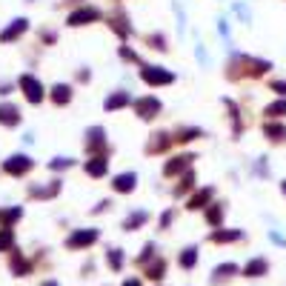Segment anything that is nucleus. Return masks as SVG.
<instances>
[{
    "instance_id": "1",
    "label": "nucleus",
    "mask_w": 286,
    "mask_h": 286,
    "mask_svg": "<svg viewBox=\"0 0 286 286\" xmlns=\"http://www.w3.org/2000/svg\"><path fill=\"white\" fill-rule=\"evenodd\" d=\"M275 69L272 60L266 57H255V55H243V52H235L232 49V57L226 60V78L229 80H243V78H266Z\"/></svg>"
},
{
    "instance_id": "2",
    "label": "nucleus",
    "mask_w": 286,
    "mask_h": 286,
    "mask_svg": "<svg viewBox=\"0 0 286 286\" xmlns=\"http://www.w3.org/2000/svg\"><path fill=\"white\" fill-rule=\"evenodd\" d=\"M17 89L23 92L26 103H32V106H37V103H43L49 97V89L43 86V80L37 78V75H32V72H23L20 78H17Z\"/></svg>"
},
{
    "instance_id": "3",
    "label": "nucleus",
    "mask_w": 286,
    "mask_h": 286,
    "mask_svg": "<svg viewBox=\"0 0 286 286\" xmlns=\"http://www.w3.org/2000/svg\"><path fill=\"white\" fill-rule=\"evenodd\" d=\"M83 149L86 155H106L109 152V137H106V129L103 126H89L83 132Z\"/></svg>"
},
{
    "instance_id": "4",
    "label": "nucleus",
    "mask_w": 286,
    "mask_h": 286,
    "mask_svg": "<svg viewBox=\"0 0 286 286\" xmlns=\"http://www.w3.org/2000/svg\"><path fill=\"white\" fill-rule=\"evenodd\" d=\"M103 17V11L97 9V6H75V9L69 11L66 17V26L69 29H80V26H92V23H97Z\"/></svg>"
},
{
    "instance_id": "5",
    "label": "nucleus",
    "mask_w": 286,
    "mask_h": 286,
    "mask_svg": "<svg viewBox=\"0 0 286 286\" xmlns=\"http://www.w3.org/2000/svg\"><path fill=\"white\" fill-rule=\"evenodd\" d=\"M132 109H135L137 120H155L160 112H163V103H160V97H155V95H143V97H135L132 100Z\"/></svg>"
},
{
    "instance_id": "6",
    "label": "nucleus",
    "mask_w": 286,
    "mask_h": 286,
    "mask_svg": "<svg viewBox=\"0 0 286 286\" xmlns=\"http://www.w3.org/2000/svg\"><path fill=\"white\" fill-rule=\"evenodd\" d=\"M140 80L152 86V89H160V86H172L175 83V72L166 66H143L140 69Z\"/></svg>"
},
{
    "instance_id": "7",
    "label": "nucleus",
    "mask_w": 286,
    "mask_h": 286,
    "mask_svg": "<svg viewBox=\"0 0 286 286\" xmlns=\"http://www.w3.org/2000/svg\"><path fill=\"white\" fill-rule=\"evenodd\" d=\"M34 169V160L26 155V152H14L9 158L3 160V172L11 175V178H23V175H29Z\"/></svg>"
},
{
    "instance_id": "8",
    "label": "nucleus",
    "mask_w": 286,
    "mask_h": 286,
    "mask_svg": "<svg viewBox=\"0 0 286 286\" xmlns=\"http://www.w3.org/2000/svg\"><path fill=\"white\" fill-rule=\"evenodd\" d=\"M192 160L194 155L192 152H181V155H172L166 163H163V178H181L183 172L192 169Z\"/></svg>"
},
{
    "instance_id": "9",
    "label": "nucleus",
    "mask_w": 286,
    "mask_h": 286,
    "mask_svg": "<svg viewBox=\"0 0 286 286\" xmlns=\"http://www.w3.org/2000/svg\"><path fill=\"white\" fill-rule=\"evenodd\" d=\"M20 123H23L20 106H17V103H11V100L0 103V126H3V129H17Z\"/></svg>"
},
{
    "instance_id": "10",
    "label": "nucleus",
    "mask_w": 286,
    "mask_h": 286,
    "mask_svg": "<svg viewBox=\"0 0 286 286\" xmlns=\"http://www.w3.org/2000/svg\"><path fill=\"white\" fill-rule=\"evenodd\" d=\"M261 132L272 146H284L286 143V120H263Z\"/></svg>"
},
{
    "instance_id": "11",
    "label": "nucleus",
    "mask_w": 286,
    "mask_h": 286,
    "mask_svg": "<svg viewBox=\"0 0 286 286\" xmlns=\"http://www.w3.org/2000/svg\"><path fill=\"white\" fill-rule=\"evenodd\" d=\"M132 92H126V89H114L109 92L106 97H103V109L106 112H120V109H126V106H132Z\"/></svg>"
},
{
    "instance_id": "12",
    "label": "nucleus",
    "mask_w": 286,
    "mask_h": 286,
    "mask_svg": "<svg viewBox=\"0 0 286 286\" xmlns=\"http://www.w3.org/2000/svg\"><path fill=\"white\" fill-rule=\"evenodd\" d=\"M26 32H29V17H14V20H9V26L0 32V43H14V40H20Z\"/></svg>"
},
{
    "instance_id": "13",
    "label": "nucleus",
    "mask_w": 286,
    "mask_h": 286,
    "mask_svg": "<svg viewBox=\"0 0 286 286\" xmlns=\"http://www.w3.org/2000/svg\"><path fill=\"white\" fill-rule=\"evenodd\" d=\"M172 143H175V140H172L169 132H152L146 140V146H143V152H146V155H163Z\"/></svg>"
},
{
    "instance_id": "14",
    "label": "nucleus",
    "mask_w": 286,
    "mask_h": 286,
    "mask_svg": "<svg viewBox=\"0 0 286 286\" xmlns=\"http://www.w3.org/2000/svg\"><path fill=\"white\" fill-rule=\"evenodd\" d=\"M83 172L89 178H106L109 175V155H92L86 163H83Z\"/></svg>"
},
{
    "instance_id": "15",
    "label": "nucleus",
    "mask_w": 286,
    "mask_h": 286,
    "mask_svg": "<svg viewBox=\"0 0 286 286\" xmlns=\"http://www.w3.org/2000/svg\"><path fill=\"white\" fill-rule=\"evenodd\" d=\"M97 238H100V232H97V229H78L75 235H69L66 246H69V249H83V246H92Z\"/></svg>"
},
{
    "instance_id": "16",
    "label": "nucleus",
    "mask_w": 286,
    "mask_h": 286,
    "mask_svg": "<svg viewBox=\"0 0 286 286\" xmlns=\"http://www.w3.org/2000/svg\"><path fill=\"white\" fill-rule=\"evenodd\" d=\"M215 200V186H203V189H197V192L186 200V209H192V212H200L206 206Z\"/></svg>"
},
{
    "instance_id": "17",
    "label": "nucleus",
    "mask_w": 286,
    "mask_h": 286,
    "mask_svg": "<svg viewBox=\"0 0 286 286\" xmlns=\"http://www.w3.org/2000/svg\"><path fill=\"white\" fill-rule=\"evenodd\" d=\"M112 189L117 194H129L137 189V172H120L112 178Z\"/></svg>"
},
{
    "instance_id": "18",
    "label": "nucleus",
    "mask_w": 286,
    "mask_h": 286,
    "mask_svg": "<svg viewBox=\"0 0 286 286\" xmlns=\"http://www.w3.org/2000/svg\"><path fill=\"white\" fill-rule=\"evenodd\" d=\"M72 97H75V86L72 83H55L49 89V100L55 103V106H69Z\"/></svg>"
},
{
    "instance_id": "19",
    "label": "nucleus",
    "mask_w": 286,
    "mask_h": 286,
    "mask_svg": "<svg viewBox=\"0 0 286 286\" xmlns=\"http://www.w3.org/2000/svg\"><path fill=\"white\" fill-rule=\"evenodd\" d=\"M106 26H109V29H112L117 37H123V40L129 37V34H132V23H129V17H126L123 11H114V14H109Z\"/></svg>"
},
{
    "instance_id": "20",
    "label": "nucleus",
    "mask_w": 286,
    "mask_h": 286,
    "mask_svg": "<svg viewBox=\"0 0 286 286\" xmlns=\"http://www.w3.org/2000/svg\"><path fill=\"white\" fill-rule=\"evenodd\" d=\"M60 189H63V181H60V178H55V181H49L46 186H43V183H40V186H29V197H40V200H49V197H55Z\"/></svg>"
},
{
    "instance_id": "21",
    "label": "nucleus",
    "mask_w": 286,
    "mask_h": 286,
    "mask_svg": "<svg viewBox=\"0 0 286 286\" xmlns=\"http://www.w3.org/2000/svg\"><path fill=\"white\" fill-rule=\"evenodd\" d=\"M197 137H203V129H200V126H178V129L172 132V140H175L178 146L192 143V140H197Z\"/></svg>"
},
{
    "instance_id": "22",
    "label": "nucleus",
    "mask_w": 286,
    "mask_h": 286,
    "mask_svg": "<svg viewBox=\"0 0 286 286\" xmlns=\"http://www.w3.org/2000/svg\"><path fill=\"white\" fill-rule=\"evenodd\" d=\"M203 212H206V223H209V226H215V229L223 226V217H226V203H217V200H212V203L206 206Z\"/></svg>"
},
{
    "instance_id": "23",
    "label": "nucleus",
    "mask_w": 286,
    "mask_h": 286,
    "mask_svg": "<svg viewBox=\"0 0 286 286\" xmlns=\"http://www.w3.org/2000/svg\"><path fill=\"white\" fill-rule=\"evenodd\" d=\"M223 106L229 109V120H232V135H235V140L240 137V132H243V117H240V106L232 97H223Z\"/></svg>"
},
{
    "instance_id": "24",
    "label": "nucleus",
    "mask_w": 286,
    "mask_h": 286,
    "mask_svg": "<svg viewBox=\"0 0 286 286\" xmlns=\"http://www.w3.org/2000/svg\"><path fill=\"white\" fill-rule=\"evenodd\" d=\"M263 117L266 120H286V97H275L263 106Z\"/></svg>"
},
{
    "instance_id": "25",
    "label": "nucleus",
    "mask_w": 286,
    "mask_h": 286,
    "mask_svg": "<svg viewBox=\"0 0 286 286\" xmlns=\"http://www.w3.org/2000/svg\"><path fill=\"white\" fill-rule=\"evenodd\" d=\"M240 272L246 275V278H263V275L269 272V261H266V258H252V261L243 263Z\"/></svg>"
},
{
    "instance_id": "26",
    "label": "nucleus",
    "mask_w": 286,
    "mask_h": 286,
    "mask_svg": "<svg viewBox=\"0 0 286 286\" xmlns=\"http://www.w3.org/2000/svg\"><path fill=\"white\" fill-rule=\"evenodd\" d=\"M143 223H149V212H146V209H135V212H129V215L123 217V229H126V232H135V229H140Z\"/></svg>"
},
{
    "instance_id": "27",
    "label": "nucleus",
    "mask_w": 286,
    "mask_h": 286,
    "mask_svg": "<svg viewBox=\"0 0 286 286\" xmlns=\"http://www.w3.org/2000/svg\"><path fill=\"white\" fill-rule=\"evenodd\" d=\"M240 238H243L240 229H215L212 232V243H235Z\"/></svg>"
},
{
    "instance_id": "28",
    "label": "nucleus",
    "mask_w": 286,
    "mask_h": 286,
    "mask_svg": "<svg viewBox=\"0 0 286 286\" xmlns=\"http://www.w3.org/2000/svg\"><path fill=\"white\" fill-rule=\"evenodd\" d=\"M192 189H194V172L189 169V172H183V175H181V181H178V186H175V197H178V194L192 192Z\"/></svg>"
},
{
    "instance_id": "29",
    "label": "nucleus",
    "mask_w": 286,
    "mask_h": 286,
    "mask_svg": "<svg viewBox=\"0 0 286 286\" xmlns=\"http://www.w3.org/2000/svg\"><path fill=\"white\" fill-rule=\"evenodd\" d=\"M146 43L152 46V49H158V52H169V40H166V34H163V32L146 34Z\"/></svg>"
},
{
    "instance_id": "30",
    "label": "nucleus",
    "mask_w": 286,
    "mask_h": 286,
    "mask_svg": "<svg viewBox=\"0 0 286 286\" xmlns=\"http://www.w3.org/2000/svg\"><path fill=\"white\" fill-rule=\"evenodd\" d=\"M178 263H181L183 269H192L194 263H197V246H186L181 252V258H178Z\"/></svg>"
},
{
    "instance_id": "31",
    "label": "nucleus",
    "mask_w": 286,
    "mask_h": 286,
    "mask_svg": "<svg viewBox=\"0 0 286 286\" xmlns=\"http://www.w3.org/2000/svg\"><path fill=\"white\" fill-rule=\"evenodd\" d=\"M232 11H235V17H238L243 26H249V23H252V11H249V6H246V3L235 0V3H232Z\"/></svg>"
},
{
    "instance_id": "32",
    "label": "nucleus",
    "mask_w": 286,
    "mask_h": 286,
    "mask_svg": "<svg viewBox=\"0 0 286 286\" xmlns=\"http://www.w3.org/2000/svg\"><path fill=\"white\" fill-rule=\"evenodd\" d=\"M215 23H217V34H220V37L226 40V46L232 49V26H229V17H223V14H220Z\"/></svg>"
},
{
    "instance_id": "33",
    "label": "nucleus",
    "mask_w": 286,
    "mask_h": 286,
    "mask_svg": "<svg viewBox=\"0 0 286 286\" xmlns=\"http://www.w3.org/2000/svg\"><path fill=\"white\" fill-rule=\"evenodd\" d=\"M252 175L255 178H269V158H255V163H252Z\"/></svg>"
},
{
    "instance_id": "34",
    "label": "nucleus",
    "mask_w": 286,
    "mask_h": 286,
    "mask_svg": "<svg viewBox=\"0 0 286 286\" xmlns=\"http://www.w3.org/2000/svg\"><path fill=\"white\" fill-rule=\"evenodd\" d=\"M29 269H32V266H29V261H26L23 255H14V258H11V272L17 275V278H23Z\"/></svg>"
},
{
    "instance_id": "35",
    "label": "nucleus",
    "mask_w": 286,
    "mask_h": 286,
    "mask_svg": "<svg viewBox=\"0 0 286 286\" xmlns=\"http://www.w3.org/2000/svg\"><path fill=\"white\" fill-rule=\"evenodd\" d=\"M11 246H14V232L11 226H3L0 229V252H9Z\"/></svg>"
},
{
    "instance_id": "36",
    "label": "nucleus",
    "mask_w": 286,
    "mask_h": 286,
    "mask_svg": "<svg viewBox=\"0 0 286 286\" xmlns=\"http://www.w3.org/2000/svg\"><path fill=\"white\" fill-rule=\"evenodd\" d=\"M117 55H120V60H123V63H140V55H137L132 46H126V43L117 49Z\"/></svg>"
},
{
    "instance_id": "37",
    "label": "nucleus",
    "mask_w": 286,
    "mask_h": 286,
    "mask_svg": "<svg viewBox=\"0 0 286 286\" xmlns=\"http://www.w3.org/2000/svg\"><path fill=\"white\" fill-rule=\"evenodd\" d=\"M72 166H75V158H52L49 160V169L52 172H66V169H72Z\"/></svg>"
},
{
    "instance_id": "38",
    "label": "nucleus",
    "mask_w": 286,
    "mask_h": 286,
    "mask_svg": "<svg viewBox=\"0 0 286 286\" xmlns=\"http://www.w3.org/2000/svg\"><path fill=\"white\" fill-rule=\"evenodd\" d=\"M106 263H109L114 272H117V269L123 266V249H112L109 255H106Z\"/></svg>"
},
{
    "instance_id": "39",
    "label": "nucleus",
    "mask_w": 286,
    "mask_h": 286,
    "mask_svg": "<svg viewBox=\"0 0 286 286\" xmlns=\"http://www.w3.org/2000/svg\"><path fill=\"white\" fill-rule=\"evenodd\" d=\"M20 217H23V209H20V206H11V209L3 212V220H6L3 226H11V223H14V220H20Z\"/></svg>"
},
{
    "instance_id": "40",
    "label": "nucleus",
    "mask_w": 286,
    "mask_h": 286,
    "mask_svg": "<svg viewBox=\"0 0 286 286\" xmlns=\"http://www.w3.org/2000/svg\"><path fill=\"white\" fill-rule=\"evenodd\" d=\"M235 272H238V263H220V266H215V278H232Z\"/></svg>"
},
{
    "instance_id": "41",
    "label": "nucleus",
    "mask_w": 286,
    "mask_h": 286,
    "mask_svg": "<svg viewBox=\"0 0 286 286\" xmlns=\"http://www.w3.org/2000/svg\"><path fill=\"white\" fill-rule=\"evenodd\" d=\"M269 92H275L278 97H286V78H272L269 80Z\"/></svg>"
},
{
    "instance_id": "42",
    "label": "nucleus",
    "mask_w": 286,
    "mask_h": 286,
    "mask_svg": "<svg viewBox=\"0 0 286 286\" xmlns=\"http://www.w3.org/2000/svg\"><path fill=\"white\" fill-rule=\"evenodd\" d=\"M172 9H175V17H178V32H186V11H183V6L181 3H178V0H175V3H172Z\"/></svg>"
},
{
    "instance_id": "43",
    "label": "nucleus",
    "mask_w": 286,
    "mask_h": 286,
    "mask_svg": "<svg viewBox=\"0 0 286 286\" xmlns=\"http://www.w3.org/2000/svg\"><path fill=\"white\" fill-rule=\"evenodd\" d=\"M37 40H40V43H46V46H55L57 32H55V29H40V32H37Z\"/></svg>"
},
{
    "instance_id": "44",
    "label": "nucleus",
    "mask_w": 286,
    "mask_h": 286,
    "mask_svg": "<svg viewBox=\"0 0 286 286\" xmlns=\"http://www.w3.org/2000/svg\"><path fill=\"white\" fill-rule=\"evenodd\" d=\"M163 269H166V263L158 258V261L149 266V278H152V281H160V278H163Z\"/></svg>"
},
{
    "instance_id": "45",
    "label": "nucleus",
    "mask_w": 286,
    "mask_h": 286,
    "mask_svg": "<svg viewBox=\"0 0 286 286\" xmlns=\"http://www.w3.org/2000/svg\"><path fill=\"white\" fill-rule=\"evenodd\" d=\"M194 57H197V63H203V66H209V63H212V57H209V52H206L203 43L194 46Z\"/></svg>"
},
{
    "instance_id": "46",
    "label": "nucleus",
    "mask_w": 286,
    "mask_h": 286,
    "mask_svg": "<svg viewBox=\"0 0 286 286\" xmlns=\"http://www.w3.org/2000/svg\"><path fill=\"white\" fill-rule=\"evenodd\" d=\"M175 215H178L175 209H166V212L160 215V229H169V223H172V220H175Z\"/></svg>"
},
{
    "instance_id": "47",
    "label": "nucleus",
    "mask_w": 286,
    "mask_h": 286,
    "mask_svg": "<svg viewBox=\"0 0 286 286\" xmlns=\"http://www.w3.org/2000/svg\"><path fill=\"white\" fill-rule=\"evenodd\" d=\"M92 80V69L89 66H80L78 69V83H89Z\"/></svg>"
},
{
    "instance_id": "48",
    "label": "nucleus",
    "mask_w": 286,
    "mask_h": 286,
    "mask_svg": "<svg viewBox=\"0 0 286 286\" xmlns=\"http://www.w3.org/2000/svg\"><path fill=\"white\" fill-rule=\"evenodd\" d=\"M269 240H272V243H278V246H286V238L281 235V232H275V229H269Z\"/></svg>"
},
{
    "instance_id": "49",
    "label": "nucleus",
    "mask_w": 286,
    "mask_h": 286,
    "mask_svg": "<svg viewBox=\"0 0 286 286\" xmlns=\"http://www.w3.org/2000/svg\"><path fill=\"white\" fill-rule=\"evenodd\" d=\"M17 83H0V97H6V95H11V89H14Z\"/></svg>"
},
{
    "instance_id": "50",
    "label": "nucleus",
    "mask_w": 286,
    "mask_h": 286,
    "mask_svg": "<svg viewBox=\"0 0 286 286\" xmlns=\"http://www.w3.org/2000/svg\"><path fill=\"white\" fill-rule=\"evenodd\" d=\"M60 6H83V0H60Z\"/></svg>"
},
{
    "instance_id": "51",
    "label": "nucleus",
    "mask_w": 286,
    "mask_h": 286,
    "mask_svg": "<svg viewBox=\"0 0 286 286\" xmlns=\"http://www.w3.org/2000/svg\"><path fill=\"white\" fill-rule=\"evenodd\" d=\"M123 286H140V281H126Z\"/></svg>"
},
{
    "instance_id": "52",
    "label": "nucleus",
    "mask_w": 286,
    "mask_h": 286,
    "mask_svg": "<svg viewBox=\"0 0 286 286\" xmlns=\"http://www.w3.org/2000/svg\"><path fill=\"white\" fill-rule=\"evenodd\" d=\"M281 192H284V197H286V181H281Z\"/></svg>"
},
{
    "instance_id": "53",
    "label": "nucleus",
    "mask_w": 286,
    "mask_h": 286,
    "mask_svg": "<svg viewBox=\"0 0 286 286\" xmlns=\"http://www.w3.org/2000/svg\"><path fill=\"white\" fill-rule=\"evenodd\" d=\"M43 286H57V284H55V281H46V284H43Z\"/></svg>"
},
{
    "instance_id": "54",
    "label": "nucleus",
    "mask_w": 286,
    "mask_h": 286,
    "mask_svg": "<svg viewBox=\"0 0 286 286\" xmlns=\"http://www.w3.org/2000/svg\"><path fill=\"white\" fill-rule=\"evenodd\" d=\"M26 3H34V0H26Z\"/></svg>"
},
{
    "instance_id": "55",
    "label": "nucleus",
    "mask_w": 286,
    "mask_h": 286,
    "mask_svg": "<svg viewBox=\"0 0 286 286\" xmlns=\"http://www.w3.org/2000/svg\"><path fill=\"white\" fill-rule=\"evenodd\" d=\"M0 217H3V212H0Z\"/></svg>"
}]
</instances>
